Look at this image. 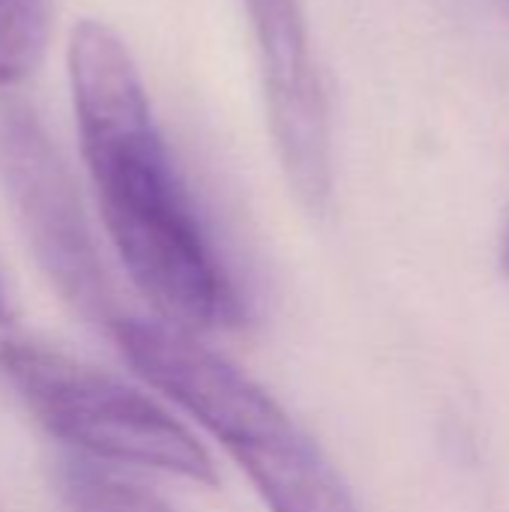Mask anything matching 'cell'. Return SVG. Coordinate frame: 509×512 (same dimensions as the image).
I'll return each mask as SVG.
<instances>
[{"instance_id":"1","label":"cell","mask_w":509,"mask_h":512,"mask_svg":"<svg viewBox=\"0 0 509 512\" xmlns=\"http://www.w3.org/2000/svg\"><path fill=\"white\" fill-rule=\"evenodd\" d=\"M69 87L102 222L141 297L183 333L237 324L240 297L174 168L135 60L108 24L72 27Z\"/></svg>"},{"instance_id":"2","label":"cell","mask_w":509,"mask_h":512,"mask_svg":"<svg viewBox=\"0 0 509 512\" xmlns=\"http://www.w3.org/2000/svg\"><path fill=\"white\" fill-rule=\"evenodd\" d=\"M111 336L123 360L189 411L249 474L273 512H357L321 447L258 387L192 333L165 321L117 318Z\"/></svg>"},{"instance_id":"3","label":"cell","mask_w":509,"mask_h":512,"mask_svg":"<svg viewBox=\"0 0 509 512\" xmlns=\"http://www.w3.org/2000/svg\"><path fill=\"white\" fill-rule=\"evenodd\" d=\"M0 375L57 441L105 462L216 483L207 450L153 399L57 348L3 339Z\"/></svg>"},{"instance_id":"4","label":"cell","mask_w":509,"mask_h":512,"mask_svg":"<svg viewBox=\"0 0 509 512\" xmlns=\"http://www.w3.org/2000/svg\"><path fill=\"white\" fill-rule=\"evenodd\" d=\"M0 183L51 288L93 324H111L114 300L93 246L78 186L30 102L0 87Z\"/></svg>"},{"instance_id":"5","label":"cell","mask_w":509,"mask_h":512,"mask_svg":"<svg viewBox=\"0 0 509 512\" xmlns=\"http://www.w3.org/2000/svg\"><path fill=\"white\" fill-rule=\"evenodd\" d=\"M258 45L267 120L297 198L321 213L333 195V135L300 0H243Z\"/></svg>"},{"instance_id":"6","label":"cell","mask_w":509,"mask_h":512,"mask_svg":"<svg viewBox=\"0 0 509 512\" xmlns=\"http://www.w3.org/2000/svg\"><path fill=\"white\" fill-rule=\"evenodd\" d=\"M54 0H0V87L21 84L48 45Z\"/></svg>"},{"instance_id":"7","label":"cell","mask_w":509,"mask_h":512,"mask_svg":"<svg viewBox=\"0 0 509 512\" xmlns=\"http://www.w3.org/2000/svg\"><path fill=\"white\" fill-rule=\"evenodd\" d=\"M60 492L69 512H171L141 486L84 465L66 468Z\"/></svg>"},{"instance_id":"8","label":"cell","mask_w":509,"mask_h":512,"mask_svg":"<svg viewBox=\"0 0 509 512\" xmlns=\"http://www.w3.org/2000/svg\"><path fill=\"white\" fill-rule=\"evenodd\" d=\"M6 318V303H3V294H0V321Z\"/></svg>"},{"instance_id":"9","label":"cell","mask_w":509,"mask_h":512,"mask_svg":"<svg viewBox=\"0 0 509 512\" xmlns=\"http://www.w3.org/2000/svg\"><path fill=\"white\" fill-rule=\"evenodd\" d=\"M507 273H509V237H507Z\"/></svg>"}]
</instances>
